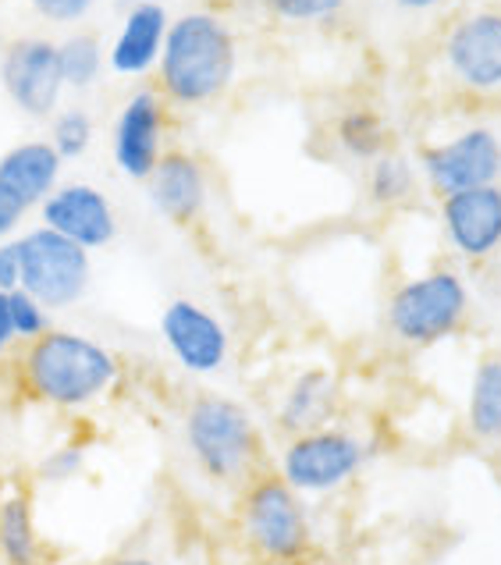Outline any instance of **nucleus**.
<instances>
[{
    "label": "nucleus",
    "mask_w": 501,
    "mask_h": 565,
    "mask_svg": "<svg viewBox=\"0 0 501 565\" xmlns=\"http://www.w3.org/2000/svg\"><path fill=\"white\" fill-rule=\"evenodd\" d=\"M118 356L75 331H46L22 352V384L46 406L83 409L118 384Z\"/></svg>",
    "instance_id": "f257e3e1"
},
{
    "label": "nucleus",
    "mask_w": 501,
    "mask_h": 565,
    "mask_svg": "<svg viewBox=\"0 0 501 565\" xmlns=\"http://www.w3.org/2000/svg\"><path fill=\"white\" fill-rule=\"evenodd\" d=\"M235 36L217 14L189 11L168 25L160 51V86L174 104H210L228 89L235 75Z\"/></svg>",
    "instance_id": "f03ea898"
},
{
    "label": "nucleus",
    "mask_w": 501,
    "mask_h": 565,
    "mask_svg": "<svg viewBox=\"0 0 501 565\" xmlns=\"http://www.w3.org/2000/svg\"><path fill=\"white\" fill-rule=\"evenodd\" d=\"M185 448L214 483H246L260 462V430L249 409L228 395H200L185 409Z\"/></svg>",
    "instance_id": "7ed1b4c3"
},
{
    "label": "nucleus",
    "mask_w": 501,
    "mask_h": 565,
    "mask_svg": "<svg viewBox=\"0 0 501 565\" xmlns=\"http://www.w3.org/2000/svg\"><path fill=\"white\" fill-rule=\"evenodd\" d=\"M242 537L270 565H299L313 547L310 512L278 473H256L242 488L238 502Z\"/></svg>",
    "instance_id": "20e7f679"
},
{
    "label": "nucleus",
    "mask_w": 501,
    "mask_h": 565,
    "mask_svg": "<svg viewBox=\"0 0 501 565\" xmlns=\"http://www.w3.org/2000/svg\"><path fill=\"white\" fill-rule=\"evenodd\" d=\"M366 466V445L345 427H320L288 438L278 456V477L296 494H331L360 477Z\"/></svg>",
    "instance_id": "39448f33"
},
{
    "label": "nucleus",
    "mask_w": 501,
    "mask_h": 565,
    "mask_svg": "<svg viewBox=\"0 0 501 565\" xmlns=\"http://www.w3.org/2000/svg\"><path fill=\"white\" fill-rule=\"evenodd\" d=\"M470 313L466 281L451 270H430L398 288L387 302V328L406 345H427L456 331Z\"/></svg>",
    "instance_id": "423d86ee"
},
{
    "label": "nucleus",
    "mask_w": 501,
    "mask_h": 565,
    "mask_svg": "<svg viewBox=\"0 0 501 565\" xmlns=\"http://www.w3.org/2000/svg\"><path fill=\"white\" fill-rule=\"evenodd\" d=\"M22 253V292L40 299L46 310H64L86 296L93 264L83 246H75L51 228H32L19 238Z\"/></svg>",
    "instance_id": "0eeeda50"
},
{
    "label": "nucleus",
    "mask_w": 501,
    "mask_h": 565,
    "mask_svg": "<svg viewBox=\"0 0 501 565\" xmlns=\"http://www.w3.org/2000/svg\"><path fill=\"white\" fill-rule=\"evenodd\" d=\"M424 174L438 196H456L501 179V139L491 128H466L424 153Z\"/></svg>",
    "instance_id": "6e6552de"
},
{
    "label": "nucleus",
    "mask_w": 501,
    "mask_h": 565,
    "mask_svg": "<svg viewBox=\"0 0 501 565\" xmlns=\"http://www.w3.org/2000/svg\"><path fill=\"white\" fill-rule=\"evenodd\" d=\"M0 83H4V93L22 115L51 118L64 89L57 43L43 36L14 40L4 51V61H0Z\"/></svg>",
    "instance_id": "1a4fd4ad"
},
{
    "label": "nucleus",
    "mask_w": 501,
    "mask_h": 565,
    "mask_svg": "<svg viewBox=\"0 0 501 565\" xmlns=\"http://www.w3.org/2000/svg\"><path fill=\"white\" fill-rule=\"evenodd\" d=\"M160 334L189 374H217L228 363V328L192 299H171L160 313Z\"/></svg>",
    "instance_id": "9d476101"
},
{
    "label": "nucleus",
    "mask_w": 501,
    "mask_h": 565,
    "mask_svg": "<svg viewBox=\"0 0 501 565\" xmlns=\"http://www.w3.org/2000/svg\"><path fill=\"white\" fill-rule=\"evenodd\" d=\"M43 228H51L64 235L75 246H83L86 253L104 249L118 235V217L115 206L104 196L100 189H93L86 182L57 185L51 196L40 203Z\"/></svg>",
    "instance_id": "9b49d317"
},
{
    "label": "nucleus",
    "mask_w": 501,
    "mask_h": 565,
    "mask_svg": "<svg viewBox=\"0 0 501 565\" xmlns=\"http://www.w3.org/2000/svg\"><path fill=\"white\" fill-rule=\"evenodd\" d=\"M445 61L466 89H501V11H477L451 25Z\"/></svg>",
    "instance_id": "f8f14e48"
},
{
    "label": "nucleus",
    "mask_w": 501,
    "mask_h": 565,
    "mask_svg": "<svg viewBox=\"0 0 501 565\" xmlns=\"http://www.w3.org/2000/svg\"><path fill=\"white\" fill-rule=\"evenodd\" d=\"M441 221L448 242L466 260H483L501 249V185H483L441 196Z\"/></svg>",
    "instance_id": "ddd939ff"
},
{
    "label": "nucleus",
    "mask_w": 501,
    "mask_h": 565,
    "mask_svg": "<svg viewBox=\"0 0 501 565\" xmlns=\"http://www.w3.org/2000/svg\"><path fill=\"white\" fill-rule=\"evenodd\" d=\"M164 142V104L153 89H139L128 96L115 121V164L128 179L147 182L160 160Z\"/></svg>",
    "instance_id": "4468645a"
},
{
    "label": "nucleus",
    "mask_w": 501,
    "mask_h": 565,
    "mask_svg": "<svg viewBox=\"0 0 501 565\" xmlns=\"http://www.w3.org/2000/svg\"><path fill=\"white\" fill-rule=\"evenodd\" d=\"M61 164L57 150L51 142L32 139L11 147L0 157V192H8L14 203H22L25 210L40 206L51 192L57 189L61 179Z\"/></svg>",
    "instance_id": "2eb2a0df"
},
{
    "label": "nucleus",
    "mask_w": 501,
    "mask_h": 565,
    "mask_svg": "<svg viewBox=\"0 0 501 565\" xmlns=\"http://www.w3.org/2000/svg\"><path fill=\"white\" fill-rule=\"evenodd\" d=\"M147 185L153 206L174 224H189L206 203V174L189 153H160Z\"/></svg>",
    "instance_id": "dca6fc26"
},
{
    "label": "nucleus",
    "mask_w": 501,
    "mask_h": 565,
    "mask_svg": "<svg viewBox=\"0 0 501 565\" xmlns=\"http://www.w3.org/2000/svg\"><path fill=\"white\" fill-rule=\"evenodd\" d=\"M168 11L164 4H132L121 22V32L115 46H110V68L118 75H147L153 64L160 61L168 36Z\"/></svg>",
    "instance_id": "f3484780"
},
{
    "label": "nucleus",
    "mask_w": 501,
    "mask_h": 565,
    "mask_svg": "<svg viewBox=\"0 0 501 565\" xmlns=\"http://www.w3.org/2000/svg\"><path fill=\"white\" fill-rule=\"evenodd\" d=\"M338 406V384L331 370H302V374L285 387L278 402V427L288 438L306 430H320L331 424Z\"/></svg>",
    "instance_id": "a211bd4d"
},
{
    "label": "nucleus",
    "mask_w": 501,
    "mask_h": 565,
    "mask_svg": "<svg viewBox=\"0 0 501 565\" xmlns=\"http://www.w3.org/2000/svg\"><path fill=\"white\" fill-rule=\"evenodd\" d=\"M466 427L477 441H501V352H488L473 366L470 398H466Z\"/></svg>",
    "instance_id": "6ab92c4d"
},
{
    "label": "nucleus",
    "mask_w": 501,
    "mask_h": 565,
    "mask_svg": "<svg viewBox=\"0 0 501 565\" xmlns=\"http://www.w3.org/2000/svg\"><path fill=\"white\" fill-rule=\"evenodd\" d=\"M43 544L36 530V512L25 494L0 498V562L4 565H40Z\"/></svg>",
    "instance_id": "aec40b11"
},
{
    "label": "nucleus",
    "mask_w": 501,
    "mask_h": 565,
    "mask_svg": "<svg viewBox=\"0 0 501 565\" xmlns=\"http://www.w3.org/2000/svg\"><path fill=\"white\" fill-rule=\"evenodd\" d=\"M61 78L72 89H89L104 72V46L93 32H75L64 43H57Z\"/></svg>",
    "instance_id": "412c9836"
},
{
    "label": "nucleus",
    "mask_w": 501,
    "mask_h": 565,
    "mask_svg": "<svg viewBox=\"0 0 501 565\" xmlns=\"http://www.w3.org/2000/svg\"><path fill=\"white\" fill-rule=\"evenodd\" d=\"M338 142L355 160H377L387 147V128L374 110H349L338 121Z\"/></svg>",
    "instance_id": "4be33fe9"
},
{
    "label": "nucleus",
    "mask_w": 501,
    "mask_h": 565,
    "mask_svg": "<svg viewBox=\"0 0 501 565\" xmlns=\"http://www.w3.org/2000/svg\"><path fill=\"white\" fill-rule=\"evenodd\" d=\"M416 174L413 164L402 153H381L370 168V196L381 206H395L413 192Z\"/></svg>",
    "instance_id": "5701e85b"
},
{
    "label": "nucleus",
    "mask_w": 501,
    "mask_h": 565,
    "mask_svg": "<svg viewBox=\"0 0 501 565\" xmlns=\"http://www.w3.org/2000/svg\"><path fill=\"white\" fill-rule=\"evenodd\" d=\"M93 142V118L86 115L83 107H68L54 115V125H51V147L57 150L61 160H75L89 150Z\"/></svg>",
    "instance_id": "b1692460"
},
{
    "label": "nucleus",
    "mask_w": 501,
    "mask_h": 565,
    "mask_svg": "<svg viewBox=\"0 0 501 565\" xmlns=\"http://www.w3.org/2000/svg\"><path fill=\"white\" fill-rule=\"evenodd\" d=\"M8 306H11V324H14V338H19V342L29 345L51 331V310H46L40 299L22 292V288L8 292Z\"/></svg>",
    "instance_id": "393cba45"
},
{
    "label": "nucleus",
    "mask_w": 501,
    "mask_h": 565,
    "mask_svg": "<svg viewBox=\"0 0 501 565\" xmlns=\"http://www.w3.org/2000/svg\"><path fill=\"white\" fill-rule=\"evenodd\" d=\"M264 4L285 22H324L345 8V0H264Z\"/></svg>",
    "instance_id": "a878e982"
},
{
    "label": "nucleus",
    "mask_w": 501,
    "mask_h": 565,
    "mask_svg": "<svg viewBox=\"0 0 501 565\" xmlns=\"http://www.w3.org/2000/svg\"><path fill=\"white\" fill-rule=\"evenodd\" d=\"M83 466H86V451L75 448V445H64L43 459L40 477L51 480V483H64V480H75L78 473H83Z\"/></svg>",
    "instance_id": "bb28decb"
},
{
    "label": "nucleus",
    "mask_w": 501,
    "mask_h": 565,
    "mask_svg": "<svg viewBox=\"0 0 501 565\" xmlns=\"http://www.w3.org/2000/svg\"><path fill=\"white\" fill-rule=\"evenodd\" d=\"M36 14H43L46 22L68 25V22H83L86 14L96 8V0H29Z\"/></svg>",
    "instance_id": "cd10ccee"
},
{
    "label": "nucleus",
    "mask_w": 501,
    "mask_h": 565,
    "mask_svg": "<svg viewBox=\"0 0 501 565\" xmlns=\"http://www.w3.org/2000/svg\"><path fill=\"white\" fill-rule=\"evenodd\" d=\"M22 285V253L19 238L0 242V292H14Z\"/></svg>",
    "instance_id": "c85d7f7f"
},
{
    "label": "nucleus",
    "mask_w": 501,
    "mask_h": 565,
    "mask_svg": "<svg viewBox=\"0 0 501 565\" xmlns=\"http://www.w3.org/2000/svg\"><path fill=\"white\" fill-rule=\"evenodd\" d=\"M25 214H29V210L22 203H14L8 192H0V242L14 235V228L25 221Z\"/></svg>",
    "instance_id": "c756f323"
},
{
    "label": "nucleus",
    "mask_w": 501,
    "mask_h": 565,
    "mask_svg": "<svg viewBox=\"0 0 501 565\" xmlns=\"http://www.w3.org/2000/svg\"><path fill=\"white\" fill-rule=\"evenodd\" d=\"M19 342L14 338V324H11V306H8V292H0V360L8 356L11 345Z\"/></svg>",
    "instance_id": "7c9ffc66"
},
{
    "label": "nucleus",
    "mask_w": 501,
    "mask_h": 565,
    "mask_svg": "<svg viewBox=\"0 0 501 565\" xmlns=\"http://www.w3.org/2000/svg\"><path fill=\"white\" fill-rule=\"evenodd\" d=\"M104 565H157L153 558H142V555H121V558H110Z\"/></svg>",
    "instance_id": "2f4dec72"
},
{
    "label": "nucleus",
    "mask_w": 501,
    "mask_h": 565,
    "mask_svg": "<svg viewBox=\"0 0 501 565\" xmlns=\"http://www.w3.org/2000/svg\"><path fill=\"white\" fill-rule=\"evenodd\" d=\"M402 8H413V11H424V8H434V4H441V0H398Z\"/></svg>",
    "instance_id": "473e14b6"
},
{
    "label": "nucleus",
    "mask_w": 501,
    "mask_h": 565,
    "mask_svg": "<svg viewBox=\"0 0 501 565\" xmlns=\"http://www.w3.org/2000/svg\"><path fill=\"white\" fill-rule=\"evenodd\" d=\"M299 565H338V562H331V558H306Z\"/></svg>",
    "instance_id": "72a5a7b5"
},
{
    "label": "nucleus",
    "mask_w": 501,
    "mask_h": 565,
    "mask_svg": "<svg viewBox=\"0 0 501 565\" xmlns=\"http://www.w3.org/2000/svg\"><path fill=\"white\" fill-rule=\"evenodd\" d=\"M125 4L128 8H132V4H160V0H125Z\"/></svg>",
    "instance_id": "f704fd0d"
}]
</instances>
